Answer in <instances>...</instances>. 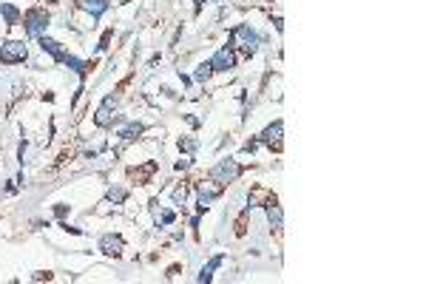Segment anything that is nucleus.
<instances>
[{
  "label": "nucleus",
  "mask_w": 426,
  "mask_h": 284,
  "mask_svg": "<svg viewBox=\"0 0 426 284\" xmlns=\"http://www.w3.org/2000/svg\"><path fill=\"white\" fill-rule=\"evenodd\" d=\"M100 250L108 253V256H119V253H122V239L116 236V233H105V236L100 239Z\"/></svg>",
  "instance_id": "obj_8"
},
{
  "label": "nucleus",
  "mask_w": 426,
  "mask_h": 284,
  "mask_svg": "<svg viewBox=\"0 0 426 284\" xmlns=\"http://www.w3.org/2000/svg\"><path fill=\"white\" fill-rule=\"evenodd\" d=\"M202 3H207V0H196V9H199V6H202Z\"/></svg>",
  "instance_id": "obj_23"
},
{
  "label": "nucleus",
  "mask_w": 426,
  "mask_h": 284,
  "mask_svg": "<svg viewBox=\"0 0 426 284\" xmlns=\"http://www.w3.org/2000/svg\"><path fill=\"white\" fill-rule=\"evenodd\" d=\"M77 6L85 11H91V17H100L108 9V0H77Z\"/></svg>",
  "instance_id": "obj_10"
},
{
  "label": "nucleus",
  "mask_w": 426,
  "mask_h": 284,
  "mask_svg": "<svg viewBox=\"0 0 426 284\" xmlns=\"http://www.w3.org/2000/svg\"><path fill=\"white\" fill-rule=\"evenodd\" d=\"M281 134H284V122L281 120H276L273 125H267L265 131L259 134V142H265V145H270V148H281Z\"/></svg>",
  "instance_id": "obj_7"
},
{
  "label": "nucleus",
  "mask_w": 426,
  "mask_h": 284,
  "mask_svg": "<svg viewBox=\"0 0 426 284\" xmlns=\"http://www.w3.org/2000/svg\"><path fill=\"white\" fill-rule=\"evenodd\" d=\"M108 202H125V188H111L108 191Z\"/></svg>",
  "instance_id": "obj_20"
},
{
  "label": "nucleus",
  "mask_w": 426,
  "mask_h": 284,
  "mask_svg": "<svg viewBox=\"0 0 426 284\" xmlns=\"http://www.w3.org/2000/svg\"><path fill=\"white\" fill-rule=\"evenodd\" d=\"M233 66H236V54H233L231 45L219 48L216 54L210 57V68H213V71H231Z\"/></svg>",
  "instance_id": "obj_6"
},
{
  "label": "nucleus",
  "mask_w": 426,
  "mask_h": 284,
  "mask_svg": "<svg viewBox=\"0 0 426 284\" xmlns=\"http://www.w3.org/2000/svg\"><path fill=\"white\" fill-rule=\"evenodd\" d=\"M244 222H247V210H244V213L239 216V222H236V236H244Z\"/></svg>",
  "instance_id": "obj_22"
},
{
  "label": "nucleus",
  "mask_w": 426,
  "mask_h": 284,
  "mask_svg": "<svg viewBox=\"0 0 426 284\" xmlns=\"http://www.w3.org/2000/svg\"><path fill=\"white\" fill-rule=\"evenodd\" d=\"M63 63H66V66H69V68H74L77 74H85V71L91 68V66H88V63H82V60H77V57H71V54H66V60H63Z\"/></svg>",
  "instance_id": "obj_16"
},
{
  "label": "nucleus",
  "mask_w": 426,
  "mask_h": 284,
  "mask_svg": "<svg viewBox=\"0 0 426 284\" xmlns=\"http://www.w3.org/2000/svg\"><path fill=\"white\" fill-rule=\"evenodd\" d=\"M196 145H199V142H196L194 136H185V139H179V151H185V154H194Z\"/></svg>",
  "instance_id": "obj_17"
},
{
  "label": "nucleus",
  "mask_w": 426,
  "mask_h": 284,
  "mask_svg": "<svg viewBox=\"0 0 426 284\" xmlns=\"http://www.w3.org/2000/svg\"><path fill=\"white\" fill-rule=\"evenodd\" d=\"M37 40H40V48H43V51H48V54L54 57V60H60V63L66 60V51L60 48V43H57V40H51V37H46V34H40Z\"/></svg>",
  "instance_id": "obj_9"
},
{
  "label": "nucleus",
  "mask_w": 426,
  "mask_h": 284,
  "mask_svg": "<svg viewBox=\"0 0 426 284\" xmlns=\"http://www.w3.org/2000/svg\"><path fill=\"white\" fill-rule=\"evenodd\" d=\"M267 219H270V225H273V230H281V222H284V213H281V207H278V204H270V207H267Z\"/></svg>",
  "instance_id": "obj_13"
},
{
  "label": "nucleus",
  "mask_w": 426,
  "mask_h": 284,
  "mask_svg": "<svg viewBox=\"0 0 426 284\" xmlns=\"http://www.w3.org/2000/svg\"><path fill=\"white\" fill-rule=\"evenodd\" d=\"M173 219H176L173 210H156V222L159 225H173Z\"/></svg>",
  "instance_id": "obj_19"
},
{
  "label": "nucleus",
  "mask_w": 426,
  "mask_h": 284,
  "mask_svg": "<svg viewBox=\"0 0 426 284\" xmlns=\"http://www.w3.org/2000/svg\"><path fill=\"white\" fill-rule=\"evenodd\" d=\"M156 170V162H148L145 168H139V170H131V179H139V185H145V179H148L151 173Z\"/></svg>",
  "instance_id": "obj_14"
},
{
  "label": "nucleus",
  "mask_w": 426,
  "mask_h": 284,
  "mask_svg": "<svg viewBox=\"0 0 426 284\" xmlns=\"http://www.w3.org/2000/svg\"><path fill=\"white\" fill-rule=\"evenodd\" d=\"M111 37H114V32L108 29V32L103 34V40H100V45H97V48H100V51H105V48H108V43H111Z\"/></svg>",
  "instance_id": "obj_21"
},
{
  "label": "nucleus",
  "mask_w": 426,
  "mask_h": 284,
  "mask_svg": "<svg viewBox=\"0 0 426 284\" xmlns=\"http://www.w3.org/2000/svg\"><path fill=\"white\" fill-rule=\"evenodd\" d=\"M222 261H225V256H213V259H210V261L205 264V267H202V273L196 276V282H202V284H205V282H210V279H213V270L219 267Z\"/></svg>",
  "instance_id": "obj_11"
},
{
  "label": "nucleus",
  "mask_w": 426,
  "mask_h": 284,
  "mask_svg": "<svg viewBox=\"0 0 426 284\" xmlns=\"http://www.w3.org/2000/svg\"><path fill=\"white\" fill-rule=\"evenodd\" d=\"M210 71H213V68H210V63H202V66L196 68V74H194V77L199 80V82H205V80L210 77Z\"/></svg>",
  "instance_id": "obj_18"
},
{
  "label": "nucleus",
  "mask_w": 426,
  "mask_h": 284,
  "mask_svg": "<svg viewBox=\"0 0 426 284\" xmlns=\"http://www.w3.org/2000/svg\"><path fill=\"white\" fill-rule=\"evenodd\" d=\"M239 173H242V165H239L236 159H222L219 165H213V168H210V179L219 182V185H225V182H233Z\"/></svg>",
  "instance_id": "obj_1"
},
{
  "label": "nucleus",
  "mask_w": 426,
  "mask_h": 284,
  "mask_svg": "<svg viewBox=\"0 0 426 284\" xmlns=\"http://www.w3.org/2000/svg\"><path fill=\"white\" fill-rule=\"evenodd\" d=\"M116 100L114 97H105L103 105L97 108V114H94V122L100 125V128H108V125H114V117H116Z\"/></svg>",
  "instance_id": "obj_5"
},
{
  "label": "nucleus",
  "mask_w": 426,
  "mask_h": 284,
  "mask_svg": "<svg viewBox=\"0 0 426 284\" xmlns=\"http://www.w3.org/2000/svg\"><path fill=\"white\" fill-rule=\"evenodd\" d=\"M26 43H20V40H9V43L0 45V63H6V66H12V63H23L26 60Z\"/></svg>",
  "instance_id": "obj_3"
},
{
  "label": "nucleus",
  "mask_w": 426,
  "mask_h": 284,
  "mask_svg": "<svg viewBox=\"0 0 426 284\" xmlns=\"http://www.w3.org/2000/svg\"><path fill=\"white\" fill-rule=\"evenodd\" d=\"M0 14L6 17V23H9V26H14V23H17L20 17H23V14H20V11L14 9L12 3H0Z\"/></svg>",
  "instance_id": "obj_12"
},
{
  "label": "nucleus",
  "mask_w": 426,
  "mask_h": 284,
  "mask_svg": "<svg viewBox=\"0 0 426 284\" xmlns=\"http://www.w3.org/2000/svg\"><path fill=\"white\" fill-rule=\"evenodd\" d=\"M231 40H233V45H242L247 54H253L256 45H259V34H256L250 26H239V29H233Z\"/></svg>",
  "instance_id": "obj_4"
},
{
  "label": "nucleus",
  "mask_w": 426,
  "mask_h": 284,
  "mask_svg": "<svg viewBox=\"0 0 426 284\" xmlns=\"http://www.w3.org/2000/svg\"><path fill=\"white\" fill-rule=\"evenodd\" d=\"M23 26H26V32L32 34V37H40V34H46V29H48V14L43 9L26 11V14H23Z\"/></svg>",
  "instance_id": "obj_2"
},
{
  "label": "nucleus",
  "mask_w": 426,
  "mask_h": 284,
  "mask_svg": "<svg viewBox=\"0 0 426 284\" xmlns=\"http://www.w3.org/2000/svg\"><path fill=\"white\" fill-rule=\"evenodd\" d=\"M139 134H142V125H139V122H131V125H125V128L119 131V136H122L125 142H131V139H137Z\"/></svg>",
  "instance_id": "obj_15"
}]
</instances>
